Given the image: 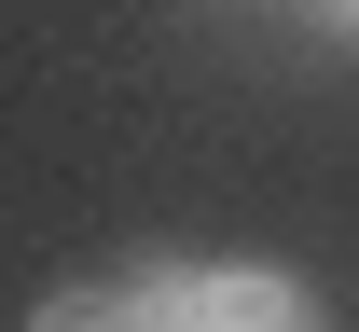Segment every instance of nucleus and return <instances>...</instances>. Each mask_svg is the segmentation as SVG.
<instances>
[{
	"mask_svg": "<svg viewBox=\"0 0 359 332\" xmlns=\"http://www.w3.org/2000/svg\"><path fill=\"white\" fill-rule=\"evenodd\" d=\"M42 332H152V291H83V305H42Z\"/></svg>",
	"mask_w": 359,
	"mask_h": 332,
	"instance_id": "nucleus-2",
	"label": "nucleus"
},
{
	"mask_svg": "<svg viewBox=\"0 0 359 332\" xmlns=\"http://www.w3.org/2000/svg\"><path fill=\"white\" fill-rule=\"evenodd\" d=\"M152 332H318V305L263 263H208V277H152Z\"/></svg>",
	"mask_w": 359,
	"mask_h": 332,
	"instance_id": "nucleus-1",
	"label": "nucleus"
}]
</instances>
